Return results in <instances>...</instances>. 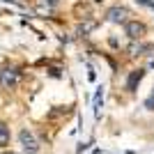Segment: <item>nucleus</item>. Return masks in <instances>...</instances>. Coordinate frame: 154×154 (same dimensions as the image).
Listing matches in <instances>:
<instances>
[{"instance_id":"8","label":"nucleus","mask_w":154,"mask_h":154,"mask_svg":"<svg viewBox=\"0 0 154 154\" xmlns=\"http://www.w3.org/2000/svg\"><path fill=\"white\" fill-rule=\"evenodd\" d=\"M145 106H147L149 110H154V92H152V94L147 97V101H145Z\"/></svg>"},{"instance_id":"3","label":"nucleus","mask_w":154,"mask_h":154,"mask_svg":"<svg viewBox=\"0 0 154 154\" xmlns=\"http://www.w3.org/2000/svg\"><path fill=\"white\" fill-rule=\"evenodd\" d=\"M124 32H127L129 39H143L145 35H147V26L145 23H140V21H127L124 23Z\"/></svg>"},{"instance_id":"4","label":"nucleus","mask_w":154,"mask_h":154,"mask_svg":"<svg viewBox=\"0 0 154 154\" xmlns=\"http://www.w3.org/2000/svg\"><path fill=\"white\" fill-rule=\"evenodd\" d=\"M127 16H129L127 7H110L106 12V21L108 23H127Z\"/></svg>"},{"instance_id":"7","label":"nucleus","mask_w":154,"mask_h":154,"mask_svg":"<svg viewBox=\"0 0 154 154\" xmlns=\"http://www.w3.org/2000/svg\"><path fill=\"white\" fill-rule=\"evenodd\" d=\"M94 28H97V21H88L83 26H78V35H88V32L94 30Z\"/></svg>"},{"instance_id":"6","label":"nucleus","mask_w":154,"mask_h":154,"mask_svg":"<svg viewBox=\"0 0 154 154\" xmlns=\"http://www.w3.org/2000/svg\"><path fill=\"white\" fill-rule=\"evenodd\" d=\"M9 140H12V129H9L7 122L0 120V149H5L9 145Z\"/></svg>"},{"instance_id":"5","label":"nucleus","mask_w":154,"mask_h":154,"mask_svg":"<svg viewBox=\"0 0 154 154\" xmlns=\"http://www.w3.org/2000/svg\"><path fill=\"white\" fill-rule=\"evenodd\" d=\"M143 76H145V69H134L131 74H129V81H127V90L129 92H134L136 90V85L143 81Z\"/></svg>"},{"instance_id":"10","label":"nucleus","mask_w":154,"mask_h":154,"mask_svg":"<svg viewBox=\"0 0 154 154\" xmlns=\"http://www.w3.org/2000/svg\"><path fill=\"white\" fill-rule=\"evenodd\" d=\"M2 154H16V152H12V149H9V152H7V149H5V152H2Z\"/></svg>"},{"instance_id":"1","label":"nucleus","mask_w":154,"mask_h":154,"mask_svg":"<svg viewBox=\"0 0 154 154\" xmlns=\"http://www.w3.org/2000/svg\"><path fill=\"white\" fill-rule=\"evenodd\" d=\"M19 78H21V69L14 67V64H5L0 69V88L2 90H14L19 85Z\"/></svg>"},{"instance_id":"9","label":"nucleus","mask_w":154,"mask_h":154,"mask_svg":"<svg viewBox=\"0 0 154 154\" xmlns=\"http://www.w3.org/2000/svg\"><path fill=\"white\" fill-rule=\"evenodd\" d=\"M46 2H48V5H58L60 0H46Z\"/></svg>"},{"instance_id":"2","label":"nucleus","mask_w":154,"mask_h":154,"mask_svg":"<svg viewBox=\"0 0 154 154\" xmlns=\"http://www.w3.org/2000/svg\"><path fill=\"white\" fill-rule=\"evenodd\" d=\"M19 143H21V147H23V154H37L39 152V143L28 127H23L19 131Z\"/></svg>"}]
</instances>
